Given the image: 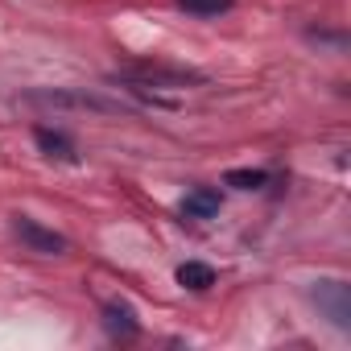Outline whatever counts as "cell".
Segmentation results:
<instances>
[{"label":"cell","mask_w":351,"mask_h":351,"mask_svg":"<svg viewBox=\"0 0 351 351\" xmlns=\"http://www.w3.org/2000/svg\"><path fill=\"white\" fill-rule=\"evenodd\" d=\"M182 215L186 219H211V215H219V191L215 186H195L182 199Z\"/></svg>","instance_id":"4"},{"label":"cell","mask_w":351,"mask_h":351,"mask_svg":"<svg viewBox=\"0 0 351 351\" xmlns=\"http://www.w3.org/2000/svg\"><path fill=\"white\" fill-rule=\"evenodd\" d=\"M269 182H273L269 169H232L228 173V186H236V191H261Z\"/></svg>","instance_id":"7"},{"label":"cell","mask_w":351,"mask_h":351,"mask_svg":"<svg viewBox=\"0 0 351 351\" xmlns=\"http://www.w3.org/2000/svg\"><path fill=\"white\" fill-rule=\"evenodd\" d=\"M310 298H314V306L330 318V326L351 330V293H347L343 281H314Z\"/></svg>","instance_id":"1"},{"label":"cell","mask_w":351,"mask_h":351,"mask_svg":"<svg viewBox=\"0 0 351 351\" xmlns=\"http://www.w3.org/2000/svg\"><path fill=\"white\" fill-rule=\"evenodd\" d=\"M104 326H108V335H116V339H132V335L141 330L132 306H124V302H108V306H104Z\"/></svg>","instance_id":"5"},{"label":"cell","mask_w":351,"mask_h":351,"mask_svg":"<svg viewBox=\"0 0 351 351\" xmlns=\"http://www.w3.org/2000/svg\"><path fill=\"white\" fill-rule=\"evenodd\" d=\"M13 236H17L29 252H42V256H62V252H66V236L42 228V223L29 219V215H13Z\"/></svg>","instance_id":"2"},{"label":"cell","mask_w":351,"mask_h":351,"mask_svg":"<svg viewBox=\"0 0 351 351\" xmlns=\"http://www.w3.org/2000/svg\"><path fill=\"white\" fill-rule=\"evenodd\" d=\"M178 285H186V289L203 293V289H211V285H215V269H211V265H203V261H186V265H178Z\"/></svg>","instance_id":"6"},{"label":"cell","mask_w":351,"mask_h":351,"mask_svg":"<svg viewBox=\"0 0 351 351\" xmlns=\"http://www.w3.org/2000/svg\"><path fill=\"white\" fill-rule=\"evenodd\" d=\"M34 141H38V149H42L46 157H58V161H79L75 141H71L66 132H58V128H38V132H34Z\"/></svg>","instance_id":"3"},{"label":"cell","mask_w":351,"mask_h":351,"mask_svg":"<svg viewBox=\"0 0 351 351\" xmlns=\"http://www.w3.org/2000/svg\"><path fill=\"white\" fill-rule=\"evenodd\" d=\"M178 9L191 17H219L232 9V0H178Z\"/></svg>","instance_id":"8"}]
</instances>
